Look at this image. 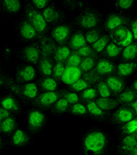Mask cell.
<instances>
[{"mask_svg": "<svg viewBox=\"0 0 137 155\" xmlns=\"http://www.w3.org/2000/svg\"><path fill=\"white\" fill-rule=\"evenodd\" d=\"M117 71V66L113 61L106 58L99 59L96 66L90 72L83 74V77L91 85L97 84L113 75Z\"/></svg>", "mask_w": 137, "mask_h": 155, "instance_id": "1", "label": "cell"}, {"mask_svg": "<svg viewBox=\"0 0 137 155\" xmlns=\"http://www.w3.org/2000/svg\"><path fill=\"white\" fill-rule=\"evenodd\" d=\"M108 139L106 134L99 130H94L84 137L83 148L85 155H103L106 151Z\"/></svg>", "mask_w": 137, "mask_h": 155, "instance_id": "2", "label": "cell"}, {"mask_svg": "<svg viewBox=\"0 0 137 155\" xmlns=\"http://www.w3.org/2000/svg\"><path fill=\"white\" fill-rule=\"evenodd\" d=\"M4 83L13 93L21 98L33 99L38 96V87L34 83L19 84L10 77L5 78Z\"/></svg>", "mask_w": 137, "mask_h": 155, "instance_id": "3", "label": "cell"}, {"mask_svg": "<svg viewBox=\"0 0 137 155\" xmlns=\"http://www.w3.org/2000/svg\"><path fill=\"white\" fill-rule=\"evenodd\" d=\"M25 12L27 21L34 27L40 37L43 36L48 31V26L43 13L30 4L26 6Z\"/></svg>", "mask_w": 137, "mask_h": 155, "instance_id": "4", "label": "cell"}, {"mask_svg": "<svg viewBox=\"0 0 137 155\" xmlns=\"http://www.w3.org/2000/svg\"><path fill=\"white\" fill-rule=\"evenodd\" d=\"M76 24L82 28L91 30L101 22V15L98 12L92 9H86L76 17Z\"/></svg>", "mask_w": 137, "mask_h": 155, "instance_id": "5", "label": "cell"}, {"mask_svg": "<svg viewBox=\"0 0 137 155\" xmlns=\"http://www.w3.org/2000/svg\"><path fill=\"white\" fill-rule=\"evenodd\" d=\"M66 91L59 90V91L52 92H45L40 94L34 100V104L37 106L41 107H49L63 98Z\"/></svg>", "mask_w": 137, "mask_h": 155, "instance_id": "6", "label": "cell"}, {"mask_svg": "<svg viewBox=\"0 0 137 155\" xmlns=\"http://www.w3.org/2000/svg\"><path fill=\"white\" fill-rule=\"evenodd\" d=\"M41 45L39 42H34L25 47L21 51L22 57L27 62L32 64H39L41 59Z\"/></svg>", "mask_w": 137, "mask_h": 155, "instance_id": "7", "label": "cell"}, {"mask_svg": "<svg viewBox=\"0 0 137 155\" xmlns=\"http://www.w3.org/2000/svg\"><path fill=\"white\" fill-rule=\"evenodd\" d=\"M71 28L67 24H61L53 28L51 31L52 38L60 46L65 45L69 39H70Z\"/></svg>", "mask_w": 137, "mask_h": 155, "instance_id": "8", "label": "cell"}, {"mask_svg": "<svg viewBox=\"0 0 137 155\" xmlns=\"http://www.w3.org/2000/svg\"><path fill=\"white\" fill-rule=\"evenodd\" d=\"M36 72L33 66L30 65H23L19 67L16 72L15 81L19 84L31 81L35 78Z\"/></svg>", "mask_w": 137, "mask_h": 155, "instance_id": "9", "label": "cell"}, {"mask_svg": "<svg viewBox=\"0 0 137 155\" xmlns=\"http://www.w3.org/2000/svg\"><path fill=\"white\" fill-rule=\"evenodd\" d=\"M136 115L135 112L132 107L124 106L120 107L114 112L113 119L118 124H126L131 120L135 119Z\"/></svg>", "mask_w": 137, "mask_h": 155, "instance_id": "10", "label": "cell"}, {"mask_svg": "<svg viewBox=\"0 0 137 155\" xmlns=\"http://www.w3.org/2000/svg\"><path fill=\"white\" fill-rule=\"evenodd\" d=\"M40 38V45H41V57H54L57 46L54 39L50 37L41 36Z\"/></svg>", "mask_w": 137, "mask_h": 155, "instance_id": "11", "label": "cell"}, {"mask_svg": "<svg viewBox=\"0 0 137 155\" xmlns=\"http://www.w3.org/2000/svg\"><path fill=\"white\" fill-rule=\"evenodd\" d=\"M129 22V19L125 16L119 14H111L107 17L104 23V28L106 31L111 32L119 26L128 25Z\"/></svg>", "mask_w": 137, "mask_h": 155, "instance_id": "12", "label": "cell"}, {"mask_svg": "<svg viewBox=\"0 0 137 155\" xmlns=\"http://www.w3.org/2000/svg\"><path fill=\"white\" fill-rule=\"evenodd\" d=\"M109 88L113 94H119L121 93L126 87V83L123 78L119 75H111L104 80Z\"/></svg>", "mask_w": 137, "mask_h": 155, "instance_id": "13", "label": "cell"}, {"mask_svg": "<svg viewBox=\"0 0 137 155\" xmlns=\"http://www.w3.org/2000/svg\"><path fill=\"white\" fill-rule=\"evenodd\" d=\"M42 13L47 23L49 24H56L64 18L63 12L52 5L45 8Z\"/></svg>", "mask_w": 137, "mask_h": 155, "instance_id": "14", "label": "cell"}, {"mask_svg": "<svg viewBox=\"0 0 137 155\" xmlns=\"http://www.w3.org/2000/svg\"><path fill=\"white\" fill-rule=\"evenodd\" d=\"M82 75V72L79 68L77 67H66L65 71L62 77V81L64 84L71 86L75 82L81 78Z\"/></svg>", "mask_w": 137, "mask_h": 155, "instance_id": "15", "label": "cell"}, {"mask_svg": "<svg viewBox=\"0 0 137 155\" xmlns=\"http://www.w3.org/2000/svg\"><path fill=\"white\" fill-rule=\"evenodd\" d=\"M45 119V117L43 112L39 110H32L28 115V126L31 130H36L43 126Z\"/></svg>", "mask_w": 137, "mask_h": 155, "instance_id": "16", "label": "cell"}, {"mask_svg": "<svg viewBox=\"0 0 137 155\" xmlns=\"http://www.w3.org/2000/svg\"><path fill=\"white\" fill-rule=\"evenodd\" d=\"M88 46L85 35L81 31H76L72 35L69 41V47L73 51H78L79 49Z\"/></svg>", "mask_w": 137, "mask_h": 155, "instance_id": "17", "label": "cell"}, {"mask_svg": "<svg viewBox=\"0 0 137 155\" xmlns=\"http://www.w3.org/2000/svg\"><path fill=\"white\" fill-rule=\"evenodd\" d=\"M19 31L21 35L27 40H34L40 37L36 30L27 19L21 21L19 26Z\"/></svg>", "mask_w": 137, "mask_h": 155, "instance_id": "18", "label": "cell"}, {"mask_svg": "<svg viewBox=\"0 0 137 155\" xmlns=\"http://www.w3.org/2000/svg\"><path fill=\"white\" fill-rule=\"evenodd\" d=\"M137 141L136 133L126 135L119 143V149L123 154H129L136 147Z\"/></svg>", "mask_w": 137, "mask_h": 155, "instance_id": "19", "label": "cell"}, {"mask_svg": "<svg viewBox=\"0 0 137 155\" xmlns=\"http://www.w3.org/2000/svg\"><path fill=\"white\" fill-rule=\"evenodd\" d=\"M54 57H41L38 64L39 70L43 75L49 77L52 74L53 69L55 66Z\"/></svg>", "mask_w": 137, "mask_h": 155, "instance_id": "20", "label": "cell"}, {"mask_svg": "<svg viewBox=\"0 0 137 155\" xmlns=\"http://www.w3.org/2000/svg\"><path fill=\"white\" fill-rule=\"evenodd\" d=\"M128 31L129 28L126 26H119L110 32V38L113 40V42L119 46V45L126 39Z\"/></svg>", "mask_w": 137, "mask_h": 155, "instance_id": "21", "label": "cell"}, {"mask_svg": "<svg viewBox=\"0 0 137 155\" xmlns=\"http://www.w3.org/2000/svg\"><path fill=\"white\" fill-rule=\"evenodd\" d=\"M137 70V61L126 62L119 64L117 66V72L121 77H128Z\"/></svg>", "mask_w": 137, "mask_h": 155, "instance_id": "22", "label": "cell"}, {"mask_svg": "<svg viewBox=\"0 0 137 155\" xmlns=\"http://www.w3.org/2000/svg\"><path fill=\"white\" fill-rule=\"evenodd\" d=\"M117 99L121 104L127 106L137 99V92L134 89H125L117 97Z\"/></svg>", "mask_w": 137, "mask_h": 155, "instance_id": "23", "label": "cell"}, {"mask_svg": "<svg viewBox=\"0 0 137 155\" xmlns=\"http://www.w3.org/2000/svg\"><path fill=\"white\" fill-rule=\"evenodd\" d=\"M95 103L104 111L112 110L117 107L119 104H121L118 99L110 98V97H107V98L100 97L95 100Z\"/></svg>", "mask_w": 137, "mask_h": 155, "instance_id": "24", "label": "cell"}, {"mask_svg": "<svg viewBox=\"0 0 137 155\" xmlns=\"http://www.w3.org/2000/svg\"><path fill=\"white\" fill-rule=\"evenodd\" d=\"M71 53V48L66 45L63 46H58L57 47L56 53L54 54V60L56 63H64L70 56Z\"/></svg>", "mask_w": 137, "mask_h": 155, "instance_id": "25", "label": "cell"}, {"mask_svg": "<svg viewBox=\"0 0 137 155\" xmlns=\"http://www.w3.org/2000/svg\"><path fill=\"white\" fill-rule=\"evenodd\" d=\"M39 86L41 87L43 91L45 92H52L56 91L58 87L57 81L53 77H46L40 79L39 81Z\"/></svg>", "mask_w": 137, "mask_h": 155, "instance_id": "26", "label": "cell"}, {"mask_svg": "<svg viewBox=\"0 0 137 155\" xmlns=\"http://www.w3.org/2000/svg\"><path fill=\"white\" fill-rule=\"evenodd\" d=\"M1 106L10 112H17L19 110V106L17 99L12 95L4 97L1 101Z\"/></svg>", "mask_w": 137, "mask_h": 155, "instance_id": "27", "label": "cell"}, {"mask_svg": "<svg viewBox=\"0 0 137 155\" xmlns=\"http://www.w3.org/2000/svg\"><path fill=\"white\" fill-rule=\"evenodd\" d=\"M30 141V137L22 130H17L12 136V143L14 146H22L27 144Z\"/></svg>", "mask_w": 137, "mask_h": 155, "instance_id": "28", "label": "cell"}, {"mask_svg": "<svg viewBox=\"0 0 137 155\" xmlns=\"http://www.w3.org/2000/svg\"><path fill=\"white\" fill-rule=\"evenodd\" d=\"M98 61L99 59L98 57H86V58H83L79 68L82 71V73L85 74L86 72L92 71L96 66Z\"/></svg>", "mask_w": 137, "mask_h": 155, "instance_id": "29", "label": "cell"}, {"mask_svg": "<svg viewBox=\"0 0 137 155\" xmlns=\"http://www.w3.org/2000/svg\"><path fill=\"white\" fill-rule=\"evenodd\" d=\"M122 57L126 61L135 59L137 57V42H133L124 48L122 52Z\"/></svg>", "mask_w": 137, "mask_h": 155, "instance_id": "30", "label": "cell"}, {"mask_svg": "<svg viewBox=\"0 0 137 155\" xmlns=\"http://www.w3.org/2000/svg\"><path fill=\"white\" fill-rule=\"evenodd\" d=\"M17 127V122L13 117L11 116L8 119L1 121L0 130L4 133H11Z\"/></svg>", "mask_w": 137, "mask_h": 155, "instance_id": "31", "label": "cell"}, {"mask_svg": "<svg viewBox=\"0 0 137 155\" xmlns=\"http://www.w3.org/2000/svg\"><path fill=\"white\" fill-rule=\"evenodd\" d=\"M2 4L3 8L10 13H17L21 9V2L18 0H4Z\"/></svg>", "mask_w": 137, "mask_h": 155, "instance_id": "32", "label": "cell"}, {"mask_svg": "<svg viewBox=\"0 0 137 155\" xmlns=\"http://www.w3.org/2000/svg\"><path fill=\"white\" fill-rule=\"evenodd\" d=\"M110 40H111V38L108 35H103L95 43L92 44L91 47L97 53H99L106 48L110 43Z\"/></svg>", "mask_w": 137, "mask_h": 155, "instance_id": "33", "label": "cell"}, {"mask_svg": "<svg viewBox=\"0 0 137 155\" xmlns=\"http://www.w3.org/2000/svg\"><path fill=\"white\" fill-rule=\"evenodd\" d=\"M123 48L119 46L114 42L111 41L108 44L104 51V54L110 58H114L117 57L121 52H123Z\"/></svg>", "mask_w": 137, "mask_h": 155, "instance_id": "34", "label": "cell"}, {"mask_svg": "<svg viewBox=\"0 0 137 155\" xmlns=\"http://www.w3.org/2000/svg\"><path fill=\"white\" fill-rule=\"evenodd\" d=\"M83 58L79 55L77 51H72L70 56L65 62L66 67H77L79 68Z\"/></svg>", "mask_w": 137, "mask_h": 155, "instance_id": "35", "label": "cell"}, {"mask_svg": "<svg viewBox=\"0 0 137 155\" xmlns=\"http://www.w3.org/2000/svg\"><path fill=\"white\" fill-rule=\"evenodd\" d=\"M71 110L70 104L64 98L60 99L58 101L52 106V111L56 113H63Z\"/></svg>", "mask_w": 137, "mask_h": 155, "instance_id": "36", "label": "cell"}, {"mask_svg": "<svg viewBox=\"0 0 137 155\" xmlns=\"http://www.w3.org/2000/svg\"><path fill=\"white\" fill-rule=\"evenodd\" d=\"M86 108L89 113L93 117H103L105 115V111L101 110L94 101L86 103Z\"/></svg>", "mask_w": 137, "mask_h": 155, "instance_id": "37", "label": "cell"}, {"mask_svg": "<svg viewBox=\"0 0 137 155\" xmlns=\"http://www.w3.org/2000/svg\"><path fill=\"white\" fill-rule=\"evenodd\" d=\"M91 85L84 78H80L78 81L75 82L73 84L69 86V88L72 92H82L86 89L89 88Z\"/></svg>", "mask_w": 137, "mask_h": 155, "instance_id": "38", "label": "cell"}, {"mask_svg": "<svg viewBox=\"0 0 137 155\" xmlns=\"http://www.w3.org/2000/svg\"><path fill=\"white\" fill-rule=\"evenodd\" d=\"M101 31L99 28H93L89 30L85 34L86 41L89 44H93L98 41L100 37L103 35L101 34Z\"/></svg>", "mask_w": 137, "mask_h": 155, "instance_id": "39", "label": "cell"}, {"mask_svg": "<svg viewBox=\"0 0 137 155\" xmlns=\"http://www.w3.org/2000/svg\"><path fill=\"white\" fill-rule=\"evenodd\" d=\"M99 94L98 90L94 87H89L86 89L85 91H82L80 94V97L82 100L88 103L89 101H92L96 98Z\"/></svg>", "mask_w": 137, "mask_h": 155, "instance_id": "40", "label": "cell"}, {"mask_svg": "<svg viewBox=\"0 0 137 155\" xmlns=\"http://www.w3.org/2000/svg\"><path fill=\"white\" fill-rule=\"evenodd\" d=\"M122 133L126 135L134 134L137 131V119L131 120L121 127Z\"/></svg>", "mask_w": 137, "mask_h": 155, "instance_id": "41", "label": "cell"}, {"mask_svg": "<svg viewBox=\"0 0 137 155\" xmlns=\"http://www.w3.org/2000/svg\"><path fill=\"white\" fill-rule=\"evenodd\" d=\"M96 89L98 90L99 95L101 96V97H104V98L110 97L113 94V92L109 88L104 80L96 84Z\"/></svg>", "mask_w": 137, "mask_h": 155, "instance_id": "42", "label": "cell"}, {"mask_svg": "<svg viewBox=\"0 0 137 155\" xmlns=\"http://www.w3.org/2000/svg\"><path fill=\"white\" fill-rule=\"evenodd\" d=\"M66 65L64 63H56L53 69V72H52V77L53 78L56 80V81H60L62 79V77L65 71Z\"/></svg>", "mask_w": 137, "mask_h": 155, "instance_id": "43", "label": "cell"}, {"mask_svg": "<svg viewBox=\"0 0 137 155\" xmlns=\"http://www.w3.org/2000/svg\"><path fill=\"white\" fill-rule=\"evenodd\" d=\"M70 110L72 114L78 116L85 115V114H86L89 112L86 107L84 106L83 104L79 103L73 105V106L71 107Z\"/></svg>", "mask_w": 137, "mask_h": 155, "instance_id": "44", "label": "cell"}, {"mask_svg": "<svg viewBox=\"0 0 137 155\" xmlns=\"http://www.w3.org/2000/svg\"><path fill=\"white\" fill-rule=\"evenodd\" d=\"M77 51H78L79 55L82 58H86V57H98L97 52L91 46H84Z\"/></svg>", "mask_w": 137, "mask_h": 155, "instance_id": "45", "label": "cell"}, {"mask_svg": "<svg viewBox=\"0 0 137 155\" xmlns=\"http://www.w3.org/2000/svg\"><path fill=\"white\" fill-rule=\"evenodd\" d=\"M63 98L65 99L70 105L78 104L79 101L78 95L74 92H68L66 91L63 95Z\"/></svg>", "mask_w": 137, "mask_h": 155, "instance_id": "46", "label": "cell"}, {"mask_svg": "<svg viewBox=\"0 0 137 155\" xmlns=\"http://www.w3.org/2000/svg\"><path fill=\"white\" fill-rule=\"evenodd\" d=\"M134 3V0H118L115 2V6L119 8L127 10L130 8Z\"/></svg>", "mask_w": 137, "mask_h": 155, "instance_id": "47", "label": "cell"}, {"mask_svg": "<svg viewBox=\"0 0 137 155\" xmlns=\"http://www.w3.org/2000/svg\"><path fill=\"white\" fill-rule=\"evenodd\" d=\"M49 3V1L48 0H33L32 1V5L37 9L46 8Z\"/></svg>", "mask_w": 137, "mask_h": 155, "instance_id": "48", "label": "cell"}, {"mask_svg": "<svg viewBox=\"0 0 137 155\" xmlns=\"http://www.w3.org/2000/svg\"><path fill=\"white\" fill-rule=\"evenodd\" d=\"M133 39L134 38V35L132 34V32L129 29L128 32V35H127L126 39L124 40V41L122 42V43L119 45V46L122 47V48H126V47L128 46L129 45H130L131 44L133 43Z\"/></svg>", "mask_w": 137, "mask_h": 155, "instance_id": "49", "label": "cell"}, {"mask_svg": "<svg viewBox=\"0 0 137 155\" xmlns=\"http://www.w3.org/2000/svg\"><path fill=\"white\" fill-rule=\"evenodd\" d=\"M10 117H11V112L1 107V108H0V120H1V121L8 119Z\"/></svg>", "mask_w": 137, "mask_h": 155, "instance_id": "50", "label": "cell"}, {"mask_svg": "<svg viewBox=\"0 0 137 155\" xmlns=\"http://www.w3.org/2000/svg\"><path fill=\"white\" fill-rule=\"evenodd\" d=\"M131 30L134 35V38L137 40V18L133 20L130 23Z\"/></svg>", "mask_w": 137, "mask_h": 155, "instance_id": "51", "label": "cell"}, {"mask_svg": "<svg viewBox=\"0 0 137 155\" xmlns=\"http://www.w3.org/2000/svg\"><path fill=\"white\" fill-rule=\"evenodd\" d=\"M127 106L132 107V108L134 110V112H135V113H136V114L137 115V99L135 100V101H133L132 103H131V104H129L128 105H127Z\"/></svg>", "mask_w": 137, "mask_h": 155, "instance_id": "52", "label": "cell"}, {"mask_svg": "<svg viewBox=\"0 0 137 155\" xmlns=\"http://www.w3.org/2000/svg\"><path fill=\"white\" fill-rule=\"evenodd\" d=\"M132 88L134 89V91H136L137 92V79L134 81V82L132 84Z\"/></svg>", "mask_w": 137, "mask_h": 155, "instance_id": "53", "label": "cell"}, {"mask_svg": "<svg viewBox=\"0 0 137 155\" xmlns=\"http://www.w3.org/2000/svg\"><path fill=\"white\" fill-rule=\"evenodd\" d=\"M128 155H137V147H135Z\"/></svg>", "mask_w": 137, "mask_h": 155, "instance_id": "54", "label": "cell"}, {"mask_svg": "<svg viewBox=\"0 0 137 155\" xmlns=\"http://www.w3.org/2000/svg\"><path fill=\"white\" fill-rule=\"evenodd\" d=\"M136 147H137V145H136Z\"/></svg>", "mask_w": 137, "mask_h": 155, "instance_id": "55", "label": "cell"}]
</instances>
